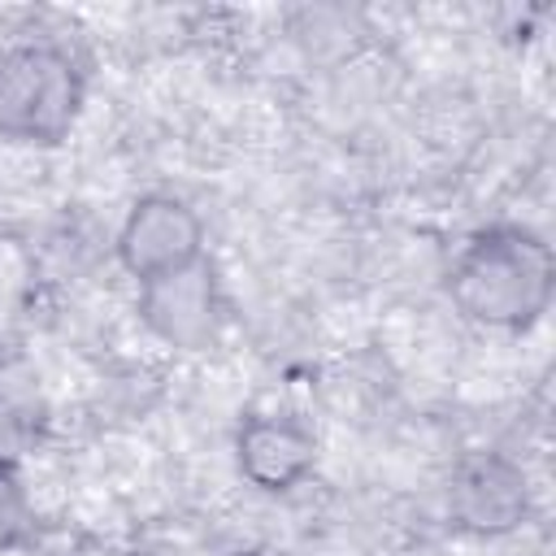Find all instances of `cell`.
I'll use <instances>...</instances> for the list:
<instances>
[{
	"instance_id": "6da1fadb",
	"label": "cell",
	"mask_w": 556,
	"mask_h": 556,
	"mask_svg": "<svg viewBox=\"0 0 556 556\" xmlns=\"http://www.w3.org/2000/svg\"><path fill=\"white\" fill-rule=\"evenodd\" d=\"M556 291V256L552 243L517 222H495L469 235L447 269L452 308L482 326L521 334L543 321Z\"/></svg>"
},
{
	"instance_id": "7a4b0ae2",
	"label": "cell",
	"mask_w": 556,
	"mask_h": 556,
	"mask_svg": "<svg viewBox=\"0 0 556 556\" xmlns=\"http://www.w3.org/2000/svg\"><path fill=\"white\" fill-rule=\"evenodd\" d=\"M87 104V78L70 48L52 39H17L0 48V139L56 148L70 139Z\"/></svg>"
},
{
	"instance_id": "3957f363",
	"label": "cell",
	"mask_w": 556,
	"mask_h": 556,
	"mask_svg": "<svg viewBox=\"0 0 556 556\" xmlns=\"http://www.w3.org/2000/svg\"><path fill=\"white\" fill-rule=\"evenodd\" d=\"M117 261L135 287L182 274L204 261V217L174 191H148L117 226Z\"/></svg>"
},
{
	"instance_id": "277c9868",
	"label": "cell",
	"mask_w": 556,
	"mask_h": 556,
	"mask_svg": "<svg viewBox=\"0 0 556 556\" xmlns=\"http://www.w3.org/2000/svg\"><path fill=\"white\" fill-rule=\"evenodd\" d=\"M530 478L504 452H469L447 478V517L473 539H504L530 517Z\"/></svg>"
},
{
	"instance_id": "5b68a950",
	"label": "cell",
	"mask_w": 556,
	"mask_h": 556,
	"mask_svg": "<svg viewBox=\"0 0 556 556\" xmlns=\"http://www.w3.org/2000/svg\"><path fill=\"white\" fill-rule=\"evenodd\" d=\"M135 313L156 343H165L174 352H208L226 326V300H222L217 269L204 256L200 265H191L182 274L139 287Z\"/></svg>"
},
{
	"instance_id": "8992f818",
	"label": "cell",
	"mask_w": 556,
	"mask_h": 556,
	"mask_svg": "<svg viewBox=\"0 0 556 556\" xmlns=\"http://www.w3.org/2000/svg\"><path fill=\"white\" fill-rule=\"evenodd\" d=\"M235 469L261 495H287L317 469V434L291 413H248L235 430Z\"/></svg>"
},
{
	"instance_id": "52a82bcc",
	"label": "cell",
	"mask_w": 556,
	"mask_h": 556,
	"mask_svg": "<svg viewBox=\"0 0 556 556\" xmlns=\"http://www.w3.org/2000/svg\"><path fill=\"white\" fill-rule=\"evenodd\" d=\"M35 534V500L13 456H0V552H17Z\"/></svg>"
}]
</instances>
